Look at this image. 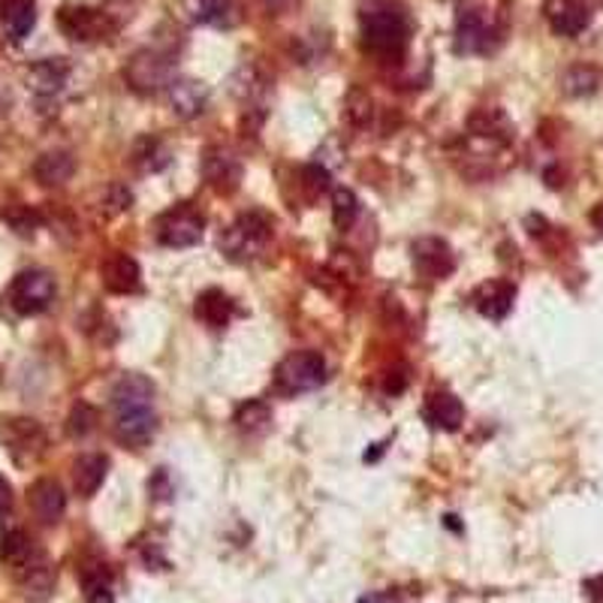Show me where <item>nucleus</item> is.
Segmentation results:
<instances>
[{"mask_svg": "<svg viewBox=\"0 0 603 603\" xmlns=\"http://www.w3.org/2000/svg\"><path fill=\"white\" fill-rule=\"evenodd\" d=\"M94 426H97V407H91L88 402H76L70 417H66V434L85 438V434L94 432Z\"/></svg>", "mask_w": 603, "mask_h": 603, "instance_id": "72a5a7b5", "label": "nucleus"}, {"mask_svg": "<svg viewBox=\"0 0 603 603\" xmlns=\"http://www.w3.org/2000/svg\"><path fill=\"white\" fill-rule=\"evenodd\" d=\"M422 417L426 422L432 426V429H441V432H456L462 429V422H465V407L453 393H432L429 395V402L422 407Z\"/></svg>", "mask_w": 603, "mask_h": 603, "instance_id": "6ab92c4d", "label": "nucleus"}, {"mask_svg": "<svg viewBox=\"0 0 603 603\" xmlns=\"http://www.w3.org/2000/svg\"><path fill=\"white\" fill-rule=\"evenodd\" d=\"M3 218H7V223L13 226L19 236H34V233L40 230V223H42L40 214H37L34 209H27V206H15V209L7 211Z\"/></svg>", "mask_w": 603, "mask_h": 603, "instance_id": "f704fd0d", "label": "nucleus"}, {"mask_svg": "<svg viewBox=\"0 0 603 603\" xmlns=\"http://www.w3.org/2000/svg\"><path fill=\"white\" fill-rule=\"evenodd\" d=\"M15 582H19V591L22 598L30 603H46L52 598L54 591V567L52 562L46 558V552H40L34 562H27L25 567L13 570Z\"/></svg>", "mask_w": 603, "mask_h": 603, "instance_id": "2eb2a0df", "label": "nucleus"}, {"mask_svg": "<svg viewBox=\"0 0 603 603\" xmlns=\"http://www.w3.org/2000/svg\"><path fill=\"white\" fill-rule=\"evenodd\" d=\"M82 594H85V603H115L112 579L100 564L82 570Z\"/></svg>", "mask_w": 603, "mask_h": 603, "instance_id": "7c9ffc66", "label": "nucleus"}, {"mask_svg": "<svg viewBox=\"0 0 603 603\" xmlns=\"http://www.w3.org/2000/svg\"><path fill=\"white\" fill-rule=\"evenodd\" d=\"M184 13L197 25H230L233 0H184Z\"/></svg>", "mask_w": 603, "mask_h": 603, "instance_id": "bb28decb", "label": "nucleus"}, {"mask_svg": "<svg viewBox=\"0 0 603 603\" xmlns=\"http://www.w3.org/2000/svg\"><path fill=\"white\" fill-rule=\"evenodd\" d=\"M148 495H151L155 501L172 499V483H170V473H167V468H158L155 477L148 480Z\"/></svg>", "mask_w": 603, "mask_h": 603, "instance_id": "4c0bfd02", "label": "nucleus"}, {"mask_svg": "<svg viewBox=\"0 0 603 603\" xmlns=\"http://www.w3.org/2000/svg\"><path fill=\"white\" fill-rule=\"evenodd\" d=\"M112 414H115V434L121 444L145 446L155 438L158 417H155V383L145 374H124L112 390Z\"/></svg>", "mask_w": 603, "mask_h": 603, "instance_id": "f257e3e1", "label": "nucleus"}, {"mask_svg": "<svg viewBox=\"0 0 603 603\" xmlns=\"http://www.w3.org/2000/svg\"><path fill=\"white\" fill-rule=\"evenodd\" d=\"M202 179L209 182L211 190L218 194H233L242 184V160L223 148V145H211L202 155Z\"/></svg>", "mask_w": 603, "mask_h": 603, "instance_id": "ddd939ff", "label": "nucleus"}, {"mask_svg": "<svg viewBox=\"0 0 603 603\" xmlns=\"http://www.w3.org/2000/svg\"><path fill=\"white\" fill-rule=\"evenodd\" d=\"M194 315H197V320L202 323V327L209 329H223L230 320H233V315H236V305H233V299L223 293V290H202L197 296V305H194Z\"/></svg>", "mask_w": 603, "mask_h": 603, "instance_id": "aec40b11", "label": "nucleus"}, {"mask_svg": "<svg viewBox=\"0 0 603 603\" xmlns=\"http://www.w3.org/2000/svg\"><path fill=\"white\" fill-rule=\"evenodd\" d=\"M0 438L7 453L13 456L15 465H30L46 453L49 446V434L40 422L30 420V417H10V420L0 422Z\"/></svg>", "mask_w": 603, "mask_h": 603, "instance_id": "0eeeda50", "label": "nucleus"}, {"mask_svg": "<svg viewBox=\"0 0 603 603\" xmlns=\"http://www.w3.org/2000/svg\"><path fill=\"white\" fill-rule=\"evenodd\" d=\"M598 85H601V73L594 70V66H570L567 73H564V91L570 94V97H586V94L598 91Z\"/></svg>", "mask_w": 603, "mask_h": 603, "instance_id": "473e14b6", "label": "nucleus"}, {"mask_svg": "<svg viewBox=\"0 0 603 603\" xmlns=\"http://www.w3.org/2000/svg\"><path fill=\"white\" fill-rule=\"evenodd\" d=\"M73 172H76V160L70 151H46L34 163V179L42 187H61L73 179Z\"/></svg>", "mask_w": 603, "mask_h": 603, "instance_id": "5701e85b", "label": "nucleus"}, {"mask_svg": "<svg viewBox=\"0 0 603 603\" xmlns=\"http://www.w3.org/2000/svg\"><path fill=\"white\" fill-rule=\"evenodd\" d=\"M100 275H103V287L109 293H119V296H131L143 290V269L139 262L133 260L131 254H109L100 266Z\"/></svg>", "mask_w": 603, "mask_h": 603, "instance_id": "4468645a", "label": "nucleus"}, {"mask_svg": "<svg viewBox=\"0 0 603 603\" xmlns=\"http://www.w3.org/2000/svg\"><path fill=\"white\" fill-rule=\"evenodd\" d=\"M124 82L131 85L136 94H160L175 82V64L170 54L158 52V49H143L136 52L124 66Z\"/></svg>", "mask_w": 603, "mask_h": 603, "instance_id": "39448f33", "label": "nucleus"}, {"mask_svg": "<svg viewBox=\"0 0 603 603\" xmlns=\"http://www.w3.org/2000/svg\"><path fill=\"white\" fill-rule=\"evenodd\" d=\"M236 429L242 434H262L269 432V426H272V407L260 402V398H250L245 405L236 407Z\"/></svg>", "mask_w": 603, "mask_h": 603, "instance_id": "cd10ccee", "label": "nucleus"}, {"mask_svg": "<svg viewBox=\"0 0 603 603\" xmlns=\"http://www.w3.org/2000/svg\"><path fill=\"white\" fill-rule=\"evenodd\" d=\"M13 510V485L7 477H0V513Z\"/></svg>", "mask_w": 603, "mask_h": 603, "instance_id": "ea45409f", "label": "nucleus"}, {"mask_svg": "<svg viewBox=\"0 0 603 603\" xmlns=\"http://www.w3.org/2000/svg\"><path fill=\"white\" fill-rule=\"evenodd\" d=\"M106 471H109V459L100 456V453H88V456L76 459V465H73V485H76L79 499H94L97 495V489L106 480Z\"/></svg>", "mask_w": 603, "mask_h": 603, "instance_id": "b1692460", "label": "nucleus"}, {"mask_svg": "<svg viewBox=\"0 0 603 603\" xmlns=\"http://www.w3.org/2000/svg\"><path fill=\"white\" fill-rule=\"evenodd\" d=\"M473 308L480 311L489 320H504V317L513 311V302H516V287H513L510 281H485L480 287L473 290Z\"/></svg>", "mask_w": 603, "mask_h": 603, "instance_id": "dca6fc26", "label": "nucleus"}, {"mask_svg": "<svg viewBox=\"0 0 603 603\" xmlns=\"http://www.w3.org/2000/svg\"><path fill=\"white\" fill-rule=\"evenodd\" d=\"M10 302L19 315L34 317L49 311L54 302V278L46 269H27L10 287Z\"/></svg>", "mask_w": 603, "mask_h": 603, "instance_id": "6e6552de", "label": "nucleus"}, {"mask_svg": "<svg viewBox=\"0 0 603 603\" xmlns=\"http://www.w3.org/2000/svg\"><path fill=\"white\" fill-rule=\"evenodd\" d=\"M260 3H262V10H266L269 15H284L287 10H293V3H296V0H260Z\"/></svg>", "mask_w": 603, "mask_h": 603, "instance_id": "a19ab883", "label": "nucleus"}, {"mask_svg": "<svg viewBox=\"0 0 603 603\" xmlns=\"http://www.w3.org/2000/svg\"><path fill=\"white\" fill-rule=\"evenodd\" d=\"M344 119L347 124L354 127V131H366L368 124L374 121V100H371V94L362 91L359 85L347 91L344 97Z\"/></svg>", "mask_w": 603, "mask_h": 603, "instance_id": "c756f323", "label": "nucleus"}, {"mask_svg": "<svg viewBox=\"0 0 603 603\" xmlns=\"http://www.w3.org/2000/svg\"><path fill=\"white\" fill-rule=\"evenodd\" d=\"M272 238V223L260 211H248L242 214L226 233L221 236V250L236 262H248L260 257L266 242Z\"/></svg>", "mask_w": 603, "mask_h": 603, "instance_id": "20e7f679", "label": "nucleus"}, {"mask_svg": "<svg viewBox=\"0 0 603 603\" xmlns=\"http://www.w3.org/2000/svg\"><path fill=\"white\" fill-rule=\"evenodd\" d=\"M410 257H414V266L426 281H444L456 272V254L446 245L444 238H417L410 245Z\"/></svg>", "mask_w": 603, "mask_h": 603, "instance_id": "f8f14e48", "label": "nucleus"}, {"mask_svg": "<svg viewBox=\"0 0 603 603\" xmlns=\"http://www.w3.org/2000/svg\"><path fill=\"white\" fill-rule=\"evenodd\" d=\"M359 218V199L350 187H335L332 190V221L339 230H350Z\"/></svg>", "mask_w": 603, "mask_h": 603, "instance_id": "2f4dec72", "label": "nucleus"}, {"mask_svg": "<svg viewBox=\"0 0 603 603\" xmlns=\"http://www.w3.org/2000/svg\"><path fill=\"white\" fill-rule=\"evenodd\" d=\"M591 223H594V226L603 233V202H598V206L591 209Z\"/></svg>", "mask_w": 603, "mask_h": 603, "instance_id": "37998d69", "label": "nucleus"}, {"mask_svg": "<svg viewBox=\"0 0 603 603\" xmlns=\"http://www.w3.org/2000/svg\"><path fill=\"white\" fill-rule=\"evenodd\" d=\"M507 34V0H462L456 10V49L462 54L495 52Z\"/></svg>", "mask_w": 603, "mask_h": 603, "instance_id": "7ed1b4c3", "label": "nucleus"}, {"mask_svg": "<svg viewBox=\"0 0 603 603\" xmlns=\"http://www.w3.org/2000/svg\"><path fill=\"white\" fill-rule=\"evenodd\" d=\"M471 136L489 139V143L510 145L513 143V127L504 112L499 109H480L471 115Z\"/></svg>", "mask_w": 603, "mask_h": 603, "instance_id": "393cba45", "label": "nucleus"}, {"mask_svg": "<svg viewBox=\"0 0 603 603\" xmlns=\"http://www.w3.org/2000/svg\"><path fill=\"white\" fill-rule=\"evenodd\" d=\"M327 381V359L317 350H296L290 354L275 371V383L281 393H311Z\"/></svg>", "mask_w": 603, "mask_h": 603, "instance_id": "423d86ee", "label": "nucleus"}, {"mask_svg": "<svg viewBox=\"0 0 603 603\" xmlns=\"http://www.w3.org/2000/svg\"><path fill=\"white\" fill-rule=\"evenodd\" d=\"M133 167L139 172H160L167 163H170V148L160 143V139H155V136H145V139H139L136 143V148H133Z\"/></svg>", "mask_w": 603, "mask_h": 603, "instance_id": "c85d7f7f", "label": "nucleus"}, {"mask_svg": "<svg viewBox=\"0 0 603 603\" xmlns=\"http://www.w3.org/2000/svg\"><path fill=\"white\" fill-rule=\"evenodd\" d=\"M27 501H30V510H34V516H37L42 525H58L66 510L64 489H61V483L49 480V477H42V480H37V483L30 485Z\"/></svg>", "mask_w": 603, "mask_h": 603, "instance_id": "a211bd4d", "label": "nucleus"}, {"mask_svg": "<svg viewBox=\"0 0 603 603\" xmlns=\"http://www.w3.org/2000/svg\"><path fill=\"white\" fill-rule=\"evenodd\" d=\"M167 100H170V109L179 119H199L209 106V88L197 79H175L167 88Z\"/></svg>", "mask_w": 603, "mask_h": 603, "instance_id": "f3484780", "label": "nucleus"}, {"mask_svg": "<svg viewBox=\"0 0 603 603\" xmlns=\"http://www.w3.org/2000/svg\"><path fill=\"white\" fill-rule=\"evenodd\" d=\"M40 552L42 550L34 543V538H30L27 531H22V528H13V531H7V534L0 538V558L10 564L13 570L25 567L27 562H34Z\"/></svg>", "mask_w": 603, "mask_h": 603, "instance_id": "a878e982", "label": "nucleus"}, {"mask_svg": "<svg viewBox=\"0 0 603 603\" xmlns=\"http://www.w3.org/2000/svg\"><path fill=\"white\" fill-rule=\"evenodd\" d=\"M362 49L381 64H398L410 42V19L395 0H371L362 15Z\"/></svg>", "mask_w": 603, "mask_h": 603, "instance_id": "f03ea898", "label": "nucleus"}, {"mask_svg": "<svg viewBox=\"0 0 603 603\" xmlns=\"http://www.w3.org/2000/svg\"><path fill=\"white\" fill-rule=\"evenodd\" d=\"M603 10V0H546L543 15L558 37H579L591 25V15Z\"/></svg>", "mask_w": 603, "mask_h": 603, "instance_id": "9d476101", "label": "nucleus"}, {"mask_svg": "<svg viewBox=\"0 0 603 603\" xmlns=\"http://www.w3.org/2000/svg\"><path fill=\"white\" fill-rule=\"evenodd\" d=\"M329 170H323L320 163H311V167H305L302 170V190H305V197L317 199L320 194H327L329 190Z\"/></svg>", "mask_w": 603, "mask_h": 603, "instance_id": "c9c22d12", "label": "nucleus"}, {"mask_svg": "<svg viewBox=\"0 0 603 603\" xmlns=\"http://www.w3.org/2000/svg\"><path fill=\"white\" fill-rule=\"evenodd\" d=\"M405 386H407V368H395V371H390V378H386V393L390 395L405 393Z\"/></svg>", "mask_w": 603, "mask_h": 603, "instance_id": "58836bf2", "label": "nucleus"}, {"mask_svg": "<svg viewBox=\"0 0 603 603\" xmlns=\"http://www.w3.org/2000/svg\"><path fill=\"white\" fill-rule=\"evenodd\" d=\"M0 22L7 27L10 40H25L37 25V0H0Z\"/></svg>", "mask_w": 603, "mask_h": 603, "instance_id": "412c9836", "label": "nucleus"}, {"mask_svg": "<svg viewBox=\"0 0 603 603\" xmlns=\"http://www.w3.org/2000/svg\"><path fill=\"white\" fill-rule=\"evenodd\" d=\"M133 206V194L127 184H109L103 194V211L106 214H121V211H127Z\"/></svg>", "mask_w": 603, "mask_h": 603, "instance_id": "e433bc0d", "label": "nucleus"}, {"mask_svg": "<svg viewBox=\"0 0 603 603\" xmlns=\"http://www.w3.org/2000/svg\"><path fill=\"white\" fill-rule=\"evenodd\" d=\"M206 230V218L190 206L167 211L158 221V242L167 248H194Z\"/></svg>", "mask_w": 603, "mask_h": 603, "instance_id": "9b49d317", "label": "nucleus"}, {"mask_svg": "<svg viewBox=\"0 0 603 603\" xmlns=\"http://www.w3.org/2000/svg\"><path fill=\"white\" fill-rule=\"evenodd\" d=\"M58 27L64 30V37L76 42L109 40L115 34V22L109 19V13L94 7H61Z\"/></svg>", "mask_w": 603, "mask_h": 603, "instance_id": "1a4fd4ad", "label": "nucleus"}, {"mask_svg": "<svg viewBox=\"0 0 603 603\" xmlns=\"http://www.w3.org/2000/svg\"><path fill=\"white\" fill-rule=\"evenodd\" d=\"M66 76H70V66L64 64V58H46L40 64L30 66L27 85L40 97H54L66 85Z\"/></svg>", "mask_w": 603, "mask_h": 603, "instance_id": "4be33fe9", "label": "nucleus"}, {"mask_svg": "<svg viewBox=\"0 0 603 603\" xmlns=\"http://www.w3.org/2000/svg\"><path fill=\"white\" fill-rule=\"evenodd\" d=\"M10 106H13V97H10V91H7V88L0 85V119H3L7 112H10Z\"/></svg>", "mask_w": 603, "mask_h": 603, "instance_id": "79ce46f5", "label": "nucleus"}]
</instances>
